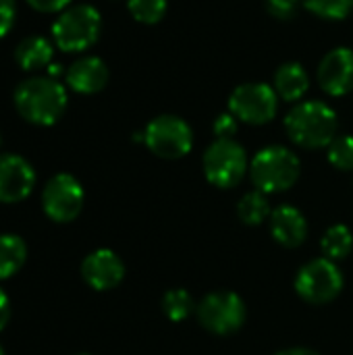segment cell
Listing matches in <instances>:
<instances>
[{
  "instance_id": "cell-9",
  "label": "cell",
  "mask_w": 353,
  "mask_h": 355,
  "mask_svg": "<svg viewBox=\"0 0 353 355\" xmlns=\"http://www.w3.org/2000/svg\"><path fill=\"white\" fill-rule=\"evenodd\" d=\"M279 110V96L268 83H241L231 92L229 112L248 125H266Z\"/></svg>"
},
{
  "instance_id": "cell-26",
  "label": "cell",
  "mask_w": 353,
  "mask_h": 355,
  "mask_svg": "<svg viewBox=\"0 0 353 355\" xmlns=\"http://www.w3.org/2000/svg\"><path fill=\"white\" fill-rule=\"evenodd\" d=\"M212 129L216 139H233V135L237 133V119L231 112H223L216 116Z\"/></svg>"
},
{
  "instance_id": "cell-29",
  "label": "cell",
  "mask_w": 353,
  "mask_h": 355,
  "mask_svg": "<svg viewBox=\"0 0 353 355\" xmlns=\"http://www.w3.org/2000/svg\"><path fill=\"white\" fill-rule=\"evenodd\" d=\"M8 322H10V297L0 287V331H4Z\"/></svg>"
},
{
  "instance_id": "cell-4",
  "label": "cell",
  "mask_w": 353,
  "mask_h": 355,
  "mask_svg": "<svg viewBox=\"0 0 353 355\" xmlns=\"http://www.w3.org/2000/svg\"><path fill=\"white\" fill-rule=\"evenodd\" d=\"M102 31V17L98 8L92 4H77L64 8L54 25H52V40L54 46L62 52H83L94 46Z\"/></svg>"
},
{
  "instance_id": "cell-31",
  "label": "cell",
  "mask_w": 353,
  "mask_h": 355,
  "mask_svg": "<svg viewBox=\"0 0 353 355\" xmlns=\"http://www.w3.org/2000/svg\"><path fill=\"white\" fill-rule=\"evenodd\" d=\"M48 71H50V75H58L62 69H60V67H48Z\"/></svg>"
},
{
  "instance_id": "cell-25",
  "label": "cell",
  "mask_w": 353,
  "mask_h": 355,
  "mask_svg": "<svg viewBox=\"0 0 353 355\" xmlns=\"http://www.w3.org/2000/svg\"><path fill=\"white\" fill-rule=\"evenodd\" d=\"M300 2L302 0H264V6L270 17H275L279 21H289L295 17Z\"/></svg>"
},
{
  "instance_id": "cell-8",
  "label": "cell",
  "mask_w": 353,
  "mask_h": 355,
  "mask_svg": "<svg viewBox=\"0 0 353 355\" xmlns=\"http://www.w3.org/2000/svg\"><path fill=\"white\" fill-rule=\"evenodd\" d=\"M295 291L312 306H325L339 297L343 291V275L337 262L329 258H316L304 264L295 277Z\"/></svg>"
},
{
  "instance_id": "cell-19",
  "label": "cell",
  "mask_w": 353,
  "mask_h": 355,
  "mask_svg": "<svg viewBox=\"0 0 353 355\" xmlns=\"http://www.w3.org/2000/svg\"><path fill=\"white\" fill-rule=\"evenodd\" d=\"M270 204H268V196L262 191H250L246 193L239 204H237V216L243 225L250 227H258L262 225L266 218H270Z\"/></svg>"
},
{
  "instance_id": "cell-21",
  "label": "cell",
  "mask_w": 353,
  "mask_h": 355,
  "mask_svg": "<svg viewBox=\"0 0 353 355\" xmlns=\"http://www.w3.org/2000/svg\"><path fill=\"white\" fill-rule=\"evenodd\" d=\"M193 310H196V304L185 289H171L162 295V312L173 322L185 320Z\"/></svg>"
},
{
  "instance_id": "cell-20",
  "label": "cell",
  "mask_w": 353,
  "mask_h": 355,
  "mask_svg": "<svg viewBox=\"0 0 353 355\" xmlns=\"http://www.w3.org/2000/svg\"><path fill=\"white\" fill-rule=\"evenodd\" d=\"M320 248H322L325 258H329V260H333V262H339V260L347 258L353 250L352 231H350L345 225H333V227L322 235Z\"/></svg>"
},
{
  "instance_id": "cell-18",
  "label": "cell",
  "mask_w": 353,
  "mask_h": 355,
  "mask_svg": "<svg viewBox=\"0 0 353 355\" xmlns=\"http://www.w3.org/2000/svg\"><path fill=\"white\" fill-rule=\"evenodd\" d=\"M27 262V243L15 233L0 235V281L15 277Z\"/></svg>"
},
{
  "instance_id": "cell-5",
  "label": "cell",
  "mask_w": 353,
  "mask_h": 355,
  "mask_svg": "<svg viewBox=\"0 0 353 355\" xmlns=\"http://www.w3.org/2000/svg\"><path fill=\"white\" fill-rule=\"evenodd\" d=\"M248 168V152L235 139H214L204 152V175L218 189L239 185Z\"/></svg>"
},
{
  "instance_id": "cell-13",
  "label": "cell",
  "mask_w": 353,
  "mask_h": 355,
  "mask_svg": "<svg viewBox=\"0 0 353 355\" xmlns=\"http://www.w3.org/2000/svg\"><path fill=\"white\" fill-rule=\"evenodd\" d=\"M318 85L325 94L339 98L353 89V50L352 48H335L325 54L318 64Z\"/></svg>"
},
{
  "instance_id": "cell-33",
  "label": "cell",
  "mask_w": 353,
  "mask_h": 355,
  "mask_svg": "<svg viewBox=\"0 0 353 355\" xmlns=\"http://www.w3.org/2000/svg\"><path fill=\"white\" fill-rule=\"evenodd\" d=\"M77 355H89V354H77Z\"/></svg>"
},
{
  "instance_id": "cell-12",
  "label": "cell",
  "mask_w": 353,
  "mask_h": 355,
  "mask_svg": "<svg viewBox=\"0 0 353 355\" xmlns=\"http://www.w3.org/2000/svg\"><path fill=\"white\" fill-rule=\"evenodd\" d=\"M81 277L94 291H110L125 279V264L117 252L108 248L94 250L81 262Z\"/></svg>"
},
{
  "instance_id": "cell-14",
  "label": "cell",
  "mask_w": 353,
  "mask_h": 355,
  "mask_svg": "<svg viewBox=\"0 0 353 355\" xmlns=\"http://www.w3.org/2000/svg\"><path fill=\"white\" fill-rule=\"evenodd\" d=\"M268 227H270V235L273 239L283 245V248H300L306 237H308V223L306 216L289 204H283L279 208H275L270 212L268 218Z\"/></svg>"
},
{
  "instance_id": "cell-16",
  "label": "cell",
  "mask_w": 353,
  "mask_h": 355,
  "mask_svg": "<svg viewBox=\"0 0 353 355\" xmlns=\"http://www.w3.org/2000/svg\"><path fill=\"white\" fill-rule=\"evenodd\" d=\"M310 89V77L300 62H285L275 73V92L285 102H300Z\"/></svg>"
},
{
  "instance_id": "cell-6",
  "label": "cell",
  "mask_w": 353,
  "mask_h": 355,
  "mask_svg": "<svg viewBox=\"0 0 353 355\" xmlns=\"http://www.w3.org/2000/svg\"><path fill=\"white\" fill-rule=\"evenodd\" d=\"M196 314L200 324L218 337H227L237 333L246 318H248V310L243 300L233 293V291H214L208 293L198 306H196Z\"/></svg>"
},
{
  "instance_id": "cell-23",
  "label": "cell",
  "mask_w": 353,
  "mask_h": 355,
  "mask_svg": "<svg viewBox=\"0 0 353 355\" xmlns=\"http://www.w3.org/2000/svg\"><path fill=\"white\" fill-rule=\"evenodd\" d=\"M131 17L144 25L158 23L166 12V0H127Z\"/></svg>"
},
{
  "instance_id": "cell-30",
  "label": "cell",
  "mask_w": 353,
  "mask_h": 355,
  "mask_svg": "<svg viewBox=\"0 0 353 355\" xmlns=\"http://www.w3.org/2000/svg\"><path fill=\"white\" fill-rule=\"evenodd\" d=\"M275 355H318L316 352H312V349H306V347H291V349H283V352H279V354Z\"/></svg>"
},
{
  "instance_id": "cell-28",
  "label": "cell",
  "mask_w": 353,
  "mask_h": 355,
  "mask_svg": "<svg viewBox=\"0 0 353 355\" xmlns=\"http://www.w3.org/2000/svg\"><path fill=\"white\" fill-rule=\"evenodd\" d=\"M27 4L37 12H62L71 0H27Z\"/></svg>"
},
{
  "instance_id": "cell-2",
  "label": "cell",
  "mask_w": 353,
  "mask_h": 355,
  "mask_svg": "<svg viewBox=\"0 0 353 355\" xmlns=\"http://www.w3.org/2000/svg\"><path fill=\"white\" fill-rule=\"evenodd\" d=\"M337 114L335 110L320 100L300 102L285 116V129L289 139L306 150L329 148L337 137Z\"/></svg>"
},
{
  "instance_id": "cell-24",
  "label": "cell",
  "mask_w": 353,
  "mask_h": 355,
  "mask_svg": "<svg viewBox=\"0 0 353 355\" xmlns=\"http://www.w3.org/2000/svg\"><path fill=\"white\" fill-rule=\"evenodd\" d=\"M329 162L339 171H353V137L337 135L327 148Z\"/></svg>"
},
{
  "instance_id": "cell-27",
  "label": "cell",
  "mask_w": 353,
  "mask_h": 355,
  "mask_svg": "<svg viewBox=\"0 0 353 355\" xmlns=\"http://www.w3.org/2000/svg\"><path fill=\"white\" fill-rule=\"evenodd\" d=\"M15 17H17L15 0H0V37H4L12 29Z\"/></svg>"
},
{
  "instance_id": "cell-1",
  "label": "cell",
  "mask_w": 353,
  "mask_h": 355,
  "mask_svg": "<svg viewBox=\"0 0 353 355\" xmlns=\"http://www.w3.org/2000/svg\"><path fill=\"white\" fill-rule=\"evenodd\" d=\"M12 102L21 119L31 125L50 127L67 110V89L54 77H31L12 92Z\"/></svg>"
},
{
  "instance_id": "cell-17",
  "label": "cell",
  "mask_w": 353,
  "mask_h": 355,
  "mask_svg": "<svg viewBox=\"0 0 353 355\" xmlns=\"http://www.w3.org/2000/svg\"><path fill=\"white\" fill-rule=\"evenodd\" d=\"M52 54H54V46L50 40H46L42 35H29L17 44L15 62L23 71H40V69L50 67Z\"/></svg>"
},
{
  "instance_id": "cell-7",
  "label": "cell",
  "mask_w": 353,
  "mask_h": 355,
  "mask_svg": "<svg viewBox=\"0 0 353 355\" xmlns=\"http://www.w3.org/2000/svg\"><path fill=\"white\" fill-rule=\"evenodd\" d=\"M144 144L152 154L166 160H177L191 152L193 131L181 116L160 114L144 129Z\"/></svg>"
},
{
  "instance_id": "cell-32",
  "label": "cell",
  "mask_w": 353,
  "mask_h": 355,
  "mask_svg": "<svg viewBox=\"0 0 353 355\" xmlns=\"http://www.w3.org/2000/svg\"><path fill=\"white\" fill-rule=\"evenodd\" d=\"M0 355H4V349H2V345H0Z\"/></svg>"
},
{
  "instance_id": "cell-15",
  "label": "cell",
  "mask_w": 353,
  "mask_h": 355,
  "mask_svg": "<svg viewBox=\"0 0 353 355\" xmlns=\"http://www.w3.org/2000/svg\"><path fill=\"white\" fill-rule=\"evenodd\" d=\"M108 83V67L98 56H83L67 71V85L77 94H98Z\"/></svg>"
},
{
  "instance_id": "cell-11",
  "label": "cell",
  "mask_w": 353,
  "mask_h": 355,
  "mask_svg": "<svg viewBox=\"0 0 353 355\" xmlns=\"http://www.w3.org/2000/svg\"><path fill=\"white\" fill-rule=\"evenodd\" d=\"M33 166L19 154H0V204H19L35 187Z\"/></svg>"
},
{
  "instance_id": "cell-22",
  "label": "cell",
  "mask_w": 353,
  "mask_h": 355,
  "mask_svg": "<svg viewBox=\"0 0 353 355\" xmlns=\"http://www.w3.org/2000/svg\"><path fill=\"white\" fill-rule=\"evenodd\" d=\"M304 6L327 21H343L352 15L353 0H302Z\"/></svg>"
},
{
  "instance_id": "cell-10",
  "label": "cell",
  "mask_w": 353,
  "mask_h": 355,
  "mask_svg": "<svg viewBox=\"0 0 353 355\" xmlns=\"http://www.w3.org/2000/svg\"><path fill=\"white\" fill-rule=\"evenodd\" d=\"M85 193L81 183L69 175V173H58L50 177L42 189V208L44 214L58 225L73 223L81 210H83Z\"/></svg>"
},
{
  "instance_id": "cell-3",
  "label": "cell",
  "mask_w": 353,
  "mask_h": 355,
  "mask_svg": "<svg viewBox=\"0 0 353 355\" xmlns=\"http://www.w3.org/2000/svg\"><path fill=\"white\" fill-rule=\"evenodd\" d=\"M300 173V158L285 146L262 148L250 164V177L254 187L266 196L291 189L298 183Z\"/></svg>"
}]
</instances>
